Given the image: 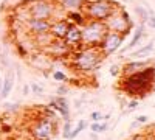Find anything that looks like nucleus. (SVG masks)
Instances as JSON below:
<instances>
[{"instance_id": "obj_1", "label": "nucleus", "mask_w": 155, "mask_h": 140, "mask_svg": "<svg viewBox=\"0 0 155 140\" xmlns=\"http://www.w3.org/2000/svg\"><path fill=\"white\" fill-rule=\"evenodd\" d=\"M126 90L132 95L146 97V94L152 89L155 83V67H144L137 73L126 76L124 80Z\"/></svg>"}, {"instance_id": "obj_2", "label": "nucleus", "mask_w": 155, "mask_h": 140, "mask_svg": "<svg viewBox=\"0 0 155 140\" xmlns=\"http://www.w3.org/2000/svg\"><path fill=\"white\" fill-rule=\"evenodd\" d=\"M82 33V44L84 45H92V47H98L104 36L109 33L107 27L104 22L101 20H90L87 23H84V27L81 28Z\"/></svg>"}, {"instance_id": "obj_3", "label": "nucleus", "mask_w": 155, "mask_h": 140, "mask_svg": "<svg viewBox=\"0 0 155 140\" xmlns=\"http://www.w3.org/2000/svg\"><path fill=\"white\" fill-rule=\"evenodd\" d=\"M81 9H84L85 17L92 20H101V22H104L110 14L115 12L113 3L109 2V0H92V2H87V3L84 2Z\"/></svg>"}, {"instance_id": "obj_4", "label": "nucleus", "mask_w": 155, "mask_h": 140, "mask_svg": "<svg viewBox=\"0 0 155 140\" xmlns=\"http://www.w3.org/2000/svg\"><path fill=\"white\" fill-rule=\"evenodd\" d=\"M102 58L104 56H102L99 47H90V48L81 50L79 53H76L74 64H76V67H79L82 72H92V70H95L99 66V62H101Z\"/></svg>"}, {"instance_id": "obj_5", "label": "nucleus", "mask_w": 155, "mask_h": 140, "mask_svg": "<svg viewBox=\"0 0 155 140\" xmlns=\"http://www.w3.org/2000/svg\"><path fill=\"white\" fill-rule=\"evenodd\" d=\"M28 14L31 19L50 20L54 14V5L50 0H34L28 6Z\"/></svg>"}, {"instance_id": "obj_6", "label": "nucleus", "mask_w": 155, "mask_h": 140, "mask_svg": "<svg viewBox=\"0 0 155 140\" xmlns=\"http://www.w3.org/2000/svg\"><path fill=\"white\" fill-rule=\"evenodd\" d=\"M56 118L53 117H42L41 120H37V123L33 128V135L36 140H50L54 135L56 126H54Z\"/></svg>"}, {"instance_id": "obj_7", "label": "nucleus", "mask_w": 155, "mask_h": 140, "mask_svg": "<svg viewBox=\"0 0 155 140\" xmlns=\"http://www.w3.org/2000/svg\"><path fill=\"white\" fill-rule=\"evenodd\" d=\"M123 39H124V34L109 31V33L104 36L102 42L98 45L99 50H101V53H102V56L106 58V56L113 55L115 52H118V50H120V45L123 44Z\"/></svg>"}, {"instance_id": "obj_8", "label": "nucleus", "mask_w": 155, "mask_h": 140, "mask_svg": "<svg viewBox=\"0 0 155 140\" xmlns=\"http://www.w3.org/2000/svg\"><path fill=\"white\" fill-rule=\"evenodd\" d=\"M106 27L109 31H113V33H121V34H127L129 31V27H130V19H126L123 14H110L106 20Z\"/></svg>"}, {"instance_id": "obj_9", "label": "nucleus", "mask_w": 155, "mask_h": 140, "mask_svg": "<svg viewBox=\"0 0 155 140\" xmlns=\"http://www.w3.org/2000/svg\"><path fill=\"white\" fill-rule=\"evenodd\" d=\"M50 25H51L50 20H44V19H31V17L27 19V28H28L34 36L50 33Z\"/></svg>"}, {"instance_id": "obj_10", "label": "nucleus", "mask_w": 155, "mask_h": 140, "mask_svg": "<svg viewBox=\"0 0 155 140\" xmlns=\"http://www.w3.org/2000/svg\"><path fill=\"white\" fill-rule=\"evenodd\" d=\"M70 28V22L65 19H58L54 22H51L50 25V34L54 37V39H64Z\"/></svg>"}, {"instance_id": "obj_11", "label": "nucleus", "mask_w": 155, "mask_h": 140, "mask_svg": "<svg viewBox=\"0 0 155 140\" xmlns=\"http://www.w3.org/2000/svg\"><path fill=\"white\" fill-rule=\"evenodd\" d=\"M50 108H53L54 111H58L64 121H68L70 120V108H68V101L65 97H56L50 101Z\"/></svg>"}, {"instance_id": "obj_12", "label": "nucleus", "mask_w": 155, "mask_h": 140, "mask_svg": "<svg viewBox=\"0 0 155 140\" xmlns=\"http://www.w3.org/2000/svg\"><path fill=\"white\" fill-rule=\"evenodd\" d=\"M64 41H65V44H67L68 47L82 44V33H81V28L78 27V25L70 23V28H68L65 37H64Z\"/></svg>"}, {"instance_id": "obj_13", "label": "nucleus", "mask_w": 155, "mask_h": 140, "mask_svg": "<svg viewBox=\"0 0 155 140\" xmlns=\"http://www.w3.org/2000/svg\"><path fill=\"white\" fill-rule=\"evenodd\" d=\"M14 81H16V78H14V72H12V70H8L6 76L3 78L2 90H0V97H2V98H6V97L11 94L12 87H14Z\"/></svg>"}, {"instance_id": "obj_14", "label": "nucleus", "mask_w": 155, "mask_h": 140, "mask_svg": "<svg viewBox=\"0 0 155 140\" xmlns=\"http://www.w3.org/2000/svg\"><path fill=\"white\" fill-rule=\"evenodd\" d=\"M146 66H147V61H132V62H127L123 70L126 75H132V73L140 72L141 69H144Z\"/></svg>"}, {"instance_id": "obj_15", "label": "nucleus", "mask_w": 155, "mask_h": 140, "mask_svg": "<svg viewBox=\"0 0 155 140\" xmlns=\"http://www.w3.org/2000/svg\"><path fill=\"white\" fill-rule=\"evenodd\" d=\"M143 36H144V23L141 22V23H140V27L135 30V33H134V37H132L130 44L127 45V48H135V47L140 44V41L143 39Z\"/></svg>"}, {"instance_id": "obj_16", "label": "nucleus", "mask_w": 155, "mask_h": 140, "mask_svg": "<svg viewBox=\"0 0 155 140\" xmlns=\"http://www.w3.org/2000/svg\"><path fill=\"white\" fill-rule=\"evenodd\" d=\"M61 3L68 11H79L84 5V0H61Z\"/></svg>"}, {"instance_id": "obj_17", "label": "nucleus", "mask_w": 155, "mask_h": 140, "mask_svg": "<svg viewBox=\"0 0 155 140\" xmlns=\"http://www.w3.org/2000/svg\"><path fill=\"white\" fill-rule=\"evenodd\" d=\"M67 19H68L73 25H84V23H85V16L81 14V12H78V11H68Z\"/></svg>"}, {"instance_id": "obj_18", "label": "nucleus", "mask_w": 155, "mask_h": 140, "mask_svg": "<svg viewBox=\"0 0 155 140\" xmlns=\"http://www.w3.org/2000/svg\"><path fill=\"white\" fill-rule=\"evenodd\" d=\"M152 52H153V41L149 42V44L144 45V47H141L140 50H137V52H134V53H132V58H143V56L150 55Z\"/></svg>"}, {"instance_id": "obj_19", "label": "nucleus", "mask_w": 155, "mask_h": 140, "mask_svg": "<svg viewBox=\"0 0 155 140\" xmlns=\"http://www.w3.org/2000/svg\"><path fill=\"white\" fill-rule=\"evenodd\" d=\"M87 128V121L85 120H79V123H78V126L74 129H71V132H70V137H68V140H73L76 135H79L84 129Z\"/></svg>"}, {"instance_id": "obj_20", "label": "nucleus", "mask_w": 155, "mask_h": 140, "mask_svg": "<svg viewBox=\"0 0 155 140\" xmlns=\"http://www.w3.org/2000/svg\"><path fill=\"white\" fill-rule=\"evenodd\" d=\"M90 129H92V132H106L107 131V123H98V121H95V123H92L90 125Z\"/></svg>"}, {"instance_id": "obj_21", "label": "nucleus", "mask_w": 155, "mask_h": 140, "mask_svg": "<svg viewBox=\"0 0 155 140\" xmlns=\"http://www.w3.org/2000/svg\"><path fill=\"white\" fill-rule=\"evenodd\" d=\"M135 11H137V14L141 17V22L146 23V22H147V19H149V11H147L146 8H143V6H137V8H135Z\"/></svg>"}, {"instance_id": "obj_22", "label": "nucleus", "mask_w": 155, "mask_h": 140, "mask_svg": "<svg viewBox=\"0 0 155 140\" xmlns=\"http://www.w3.org/2000/svg\"><path fill=\"white\" fill-rule=\"evenodd\" d=\"M53 80L54 81H59V83H65L67 81V75L64 73L62 70H54L53 72Z\"/></svg>"}, {"instance_id": "obj_23", "label": "nucleus", "mask_w": 155, "mask_h": 140, "mask_svg": "<svg viewBox=\"0 0 155 140\" xmlns=\"http://www.w3.org/2000/svg\"><path fill=\"white\" fill-rule=\"evenodd\" d=\"M70 132H71V120L64 123V129H62V137L64 138H68L70 137Z\"/></svg>"}, {"instance_id": "obj_24", "label": "nucleus", "mask_w": 155, "mask_h": 140, "mask_svg": "<svg viewBox=\"0 0 155 140\" xmlns=\"http://www.w3.org/2000/svg\"><path fill=\"white\" fill-rule=\"evenodd\" d=\"M30 89H31L36 95H42V94H44V87L39 86L37 83H31V84H30Z\"/></svg>"}, {"instance_id": "obj_25", "label": "nucleus", "mask_w": 155, "mask_h": 140, "mask_svg": "<svg viewBox=\"0 0 155 140\" xmlns=\"http://www.w3.org/2000/svg\"><path fill=\"white\" fill-rule=\"evenodd\" d=\"M149 118H147V115H140L138 118H137V121H134L132 123V126H130V128L134 129V128H137V126H140V125H143V123H146Z\"/></svg>"}, {"instance_id": "obj_26", "label": "nucleus", "mask_w": 155, "mask_h": 140, "mask_svg": "<svg viewBox=\"0 0 155 140\" xmlns=\"http://www.w3.org/2000/svg\"><path fill=\"white\" fill-rule=\"evenodd\" d=\"M90 118H92V120H95V121H99V120H102V118H104V115H102L101 112H92V115H90Z\"/></svg>"}, {"instance_id": "obj_27", "label": "nucleus", "mask_w": 155, "mask_h": 140, "mask_svg": "<svg viewBox=\"0 0 155 140\" xmlns=\"http://www.w3.org/2000/svg\"><path fill=\"white\" fill-rule=\"evenodd\" d=\"M5 109H6L8 112H14V111H17V109H19V104H16V103H14V104L6 103V104H5Z\"/></svg>"}, {"instance_id": "obj_28", "label": "nucleus", "mask_w": 155, "mask_h": 140, "mask_svg": "<svg viewBox=\"0 0 155 140\" xmlns=\"http://www.w3.org/2000/svg\"><path fill=\"white\" fill-rule=\"evenodd\" d=\"M68 92V87H65V86H61V87H58V95L59 97H64Z\"/></svg>"}, {"instance_id": "obj_29", "label": "nucleus", "mask_w": 155, "mask_h": 140, "mask_svg": "<svg viewBox=\"0 0 155 140\" xmlns=\"http://www.w3.org/2000/svg\"><path fill=\"white\" fill-rule=\"evenodd\" d=\"M120 73V67L118 66H110V75L112 76H116Z\"/></svg>"}, {"instance_id": "obj_30", "label": "nucleus", "mask_w": 155, "mask_h": 140, "mask_svg": "<svg viewBox=\"0 0 155 140\" xmlns=\"http://www.w3.org/2000/svg\"><path fill=\"white\" fill-rule=\"evenodd\" d=\"M138 104H140V101H138V100H134V101H130V103H129V109L132 111V109H135Z\"/></svg>"}, {"instance_id": "obj_31", "label": "nucleus", "mask_w": 155, "mask_h": 140, "mask_svg": "<svg viewBox=\"0 0 155 140\" xmlns=\"http://www.w3.org/2000/svg\"><path fill=\"white\" fill-rule=\"evenodd\" d=\"M30 90H31V89H30V86H28V84H25V86H23V95L27 97V95L30 94Z\"/></svg>"}, {"instance_id": "obj_32", "label": "nucleus", "mask_w": 155, "mask_h": 140, "mask_svg": "<svg viewBox=\"0 0 155 140\" xmlns=\"http://www.w3.org/2000/svg\"><path fill=\"white\" fill-rule=\"evenodd\" d=\"M2 84H3V78L0 76V90H2Z\"/></svg>"}, {"instance_id": "obj_33", "label": "nucleus", "mask_w": 155, "mask_h": 140, "mask_svg": "<svg viewBox=\"0 0 155 140\" xmlns=\"http://www.w3.org/2000/svg\"><path fill=\"white\" fill-rule=\"evenodd\" d=\"M130 140H144V138H141V137H135V138H130Z\"/></svg>"}]
</instances>
